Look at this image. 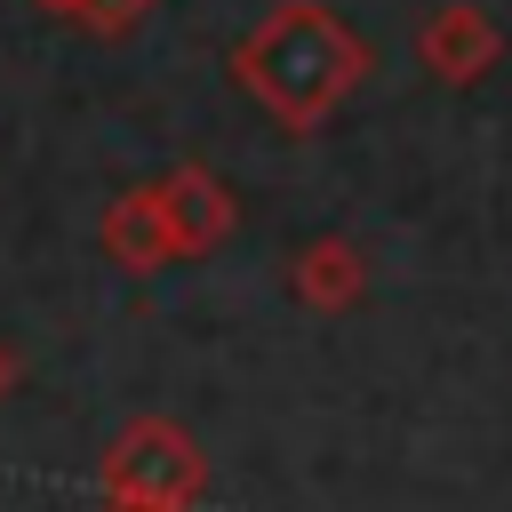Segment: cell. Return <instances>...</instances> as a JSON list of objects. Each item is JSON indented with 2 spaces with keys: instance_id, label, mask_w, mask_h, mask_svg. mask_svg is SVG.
I'll use <instances>...</instances> for the list:
<instances>
[{
  "instance_id": "obj_1",
  "label": "cell",
  "mask_w": 512,
  "mask_h": 512,
  "mask_svg": "<svg viewBox=\"0 0 512 512\" xmlns=\"http://www.w3.org/2000/svg\"><path fill=\"white\" fill-rule=\"evenodd\" d=\"M360 72H368V48H360L336 16H320L312 0H296L288 16H272L264 40L248 48V80H256V88L272 96V112H288V120H320Z\"/></svg>"
},
{
  "instance_id": "obj_3",
  "label": "cell",
  "mask_w": 512,
  "mask_h": 512,
  "mask_svg": "<svg viewBox=\"0 0 512 512\" xmlns=\"http://www.w3.org/2000/svg\"><path fill=\"white\" fill-rule=\"evenodd\" d=\"M304 296H312V304H328V312H336V304H352V296H360V256H352L344 240H320V248L304 256Z\"/></svg>"
},
{
  "instance_id": "obj_2",
  "label": "cell",
  "mask_w": 512,
  "mask_h": 512,
  "mask_svg": "<svg viewBox=\"0 0 512 512\" xmlns=\"http://www.w3.org/2000/svg\"><path fill=\"white\" fill-rule=\"evenodd\" d=\"M416 56L432 64V80L464 88V80H480V72L504 56V32H496V16H488V8H472V0H448V8L424 24Z\"/></svg>"
}]
</instances>
